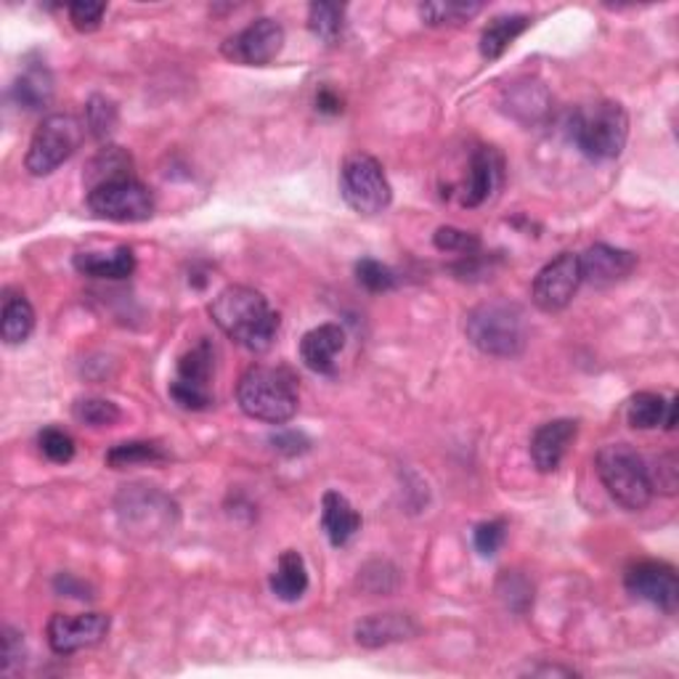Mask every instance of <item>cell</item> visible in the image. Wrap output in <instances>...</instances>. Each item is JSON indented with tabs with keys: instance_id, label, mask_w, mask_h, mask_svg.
I'll list each match as a JSON object with an SVG mask.
<instances>
[{
	"instance_id": "cell-1",
	"label": "cell",
	"mask_w": 679,
	"mask_h": 679,
	"mask_svg": "<svg viewBox=\"0 0 679 679\" xmlns=\"http://www.w3.org/2000/svg\"><path fill=\"white\" fill-rule=\"evenodd\" d=\"M210 316L220 332L245 351L264 353L277 340L279 313L253 287L228 285L226 290H220L213 298Z\"/></svg>"
},
{
	"instance_id": "cell-2",
	"label": "cell",
	"mask_w": 679,
	"mask_h": 679,
	"mask_svg": "<svg viewBox=\"0 0 679 679\" xmlns=\"http://www.w3.org/2000/svg\"><path fill=\"white\" fill-rule=\"evenodd\" d=\"M237 401L253 420L285 425L298 414V380L285 367L253 364L239 378Z\"/></svg>"
},
{
	"instance_id": "cell-3",
	"label": "cell",
	"mask_w": 679,
	"mask_h": 679,
	"mask_svg": "<svg viewBox=\"0 0 679 679\" xmlns=\"http://www.w3.org/2000/svg\"><path fill=\"white\" fill-rule=\"evenodd\" d=\"M465 335L481 353L496 356V359H513V356L526 351V313L521 306L507 300L481 302L467 313Z\"/></svg>"
},
{
	"instance_id": "cell-4",
	"label": "cell",
	"mask_w": 679,
	"mask_h": 679,
	"mask_svg": "<svg viewBox=\"0 0 679 679\" xmlns=\"http://www.w3.org/2000/svg\"><path fill=\"white\" fill-rule=\"evenodd\" d=\"M570 138L584 157L616 160L629 138V114L618 101H595L570 120Z\"/></svg>"
},
{
	"instance_id": "cell-5",
	"label": "cell",
	"mask_w": 679,
	"mask_h": 679,
	"mask_svg": "<svg viewBox=\"0 0 679 679\" xmlns=\"http://www.w3.org/2000/svg\"><path fill=\"white\" fill-rule=\"evenodd\" d=\"M597 475L605 491L621 504L624 510L640 513L654 500V483H650L648 465L629 443H608L595 456Z\"/></svg>"
},
{
	"instance_id": "cell-6",
	"label": "cell",
	"mask_w": 679,
	"mask_h": 679,
	"mask_svg": "<svg viewBox=\"0 0 679 679\" xmlns=\"http://www.w3.org/2000/svg\"><path fill=\"white\" fill-rule=\"evenodd\" d=\"M83 144V123L72 114H49L38 125L35 136L27 150L24 167L32 176H51L56 167H62Z\"/></svg>"
},
{
	"instance_id": "cell-7",
	"label": "cell",
	"mask_w": 679,
	"mask_h": 679,
	"mask_svg": "<svg viewBox=\"0 0 679 679\" xmlns=\"http://www.w3.org/2000/svg\"><path fill=\"white\" fill-rule=\"evenodd\" d=\"M340 194L346 205L359 215H380L393 199L382 165L364 152H356L342 163Z\"/></svg>"
},
{
	"instance_id": "cell-8",
	"label": "cell",
	"mask_w": 679,
	"mask_h": 679,
	"mask_svg": "<svg viewBox=\"0 0 679 679\" xmlns=\"http://www.w3.org/2000/svg\"><path fill=\"white\" fill-rule=\"evenodd\" d=\"M89 207L93 215L114 224H141L154 215V194L136 178L112 181L89 192Z\"/></svg>"
},
{
	"instance_id": "cell-9",
	"label": "cell",
	"mask_w": 679,
	"mask_h": 679,
	"mask_svg": "<svg viewBox=\"0 0 679 679\" xmlns=\"http://www.w3.org/2000/svg\"><path fill=\"white\" fill-rule=\"evenodd\" d=\"M215 372V351L210 342H199L178 361V374L171 382V399L186 412H205L213 407L210 380Z\"/></svg>"
},
{
	"instance_id": "cell-10",
	"label": "cell",
	"mask_w": 679,
	"mask_h": 679,
	"mask_svg": "<svg viewBox=\"0 0 679 679\" xmlns=\"http://www.w3.org/2000/svg\"><path fill=\"white\" fill-rule=\"evenodd\" d=\"M582 264L579 255L563 253L536 274L531 285V300L544 313H557L576 298L582 287Z\"/></svg>"
},
{
	"instance_id": "cell-11",
	"label": "cell",
	"mask_w": 679,
	"mask_h": 679,
	"mask_svg": "<svg viewBox=\"0 0 679 679\" xmlns=\"http://www.w3.org/2000/svg\"><path fill=\"white\" fill-rule=\"evenodd\" d=\"M285 49V27L277 19H255L250 27L232 35L224 43V56L234 64L266 66Z\"/></svg>"
},
{
	"instance_id": "cell-12",
	"label": "cell",
	"mask_w": 679,
	"mask_h": 679,
	"mask_svg": "<svg viewBox=\"0 0 679 679\" xmlns=\"http://www.w3.org/2000/svg\"><path fill=\"white\" fill-rule=\"evenodd\" d=\"M629 595H635L637 600H645L656 608H661L663 614H675L679 605V579L677 570L669 563L658 560H642L637 566H631L624 576Z\"/></svg>"
},
{
	"instance_id": "cell-13",
	"label": "cell",
	"mask_w": 679,
	"mask_h": 679,
	"mask_svg": "<svg viewBox=\"0 0 679 679\" xmlns=\"http://www.w3.org/2000/svg\"><path fill=\"white\" fill-rule=\"evenodd\" d=\"M112 618L106 614H53L49 621V645L53 654L72 656L83 648H93L110 635Z\"/></svg>"
},
{
	"instance_id": "cell-14",
	"label": "cell",
	"mask_w": 679,
	"mask_h": 679,
	"mask_svg": "<svg viewBox=\"0 0 679 679\" xmlns=\"http://www.w3.org/2000/svg\"><path fill=\"white\" fill-rule=\"evenodd\" d=\"M504 160L494 146H479L470 157V171L465 184H462V205L479 207L491 199V194L502 184Z\"/></svg>"
},
{
	"instance_id": "cell-15",
	"label": "cell",
	"mask_w": 679,
	"mask_h": 679,
	"mask_svg": "<svg viewBox=\"0 0 679 679\" xmlns=\"http://www.w3.org/2000/svg\"><path fill=\"white\" fill-rule=\"evenodd\" d=\"M579 264L584 281L595 287H610L635 271L637 255L610 245H591L587 253L579 255Z\"/></svg>"
},
{
	"instance_id": "cell-16",
	"label": "cell",
	"mask_w": 679,
	"mask_h": 679,
	"mask_svg": "<svg viewBox=\"0 0 679 679\" xmlns=\"http://www.w3.org/2000/svg\"><path fill=\"white\" fill-rule=\"evenodd\" d=\"M579 435V422L576 420H553L544 422L531 439V460L539 473H555L560 467L563 456L568 454V446Z\"/></svg>"
},
{
	"instance_id": "cell-17",
	"label": "cell",
	"mask_w": 679,
	"mask_h": 679,
	"mask_svg": "<svg viewBox=\"0 0 679 679\" xmlns=\"http://www.w3.org/2000/svg\"><path fill=\"white\" fill-rule=\"evenodd\" d=\"M342 348H346V329L340 325H321L302 335L300 359L316 374H335Z\"/></svg>"
},
{
	"instance_id": "cell-18",
	"label": "cell",
	"mask_w": 679,
	"mask_h": 679,
	"mask_svg": "<svg viewBox=\"0 0 679 679\" xmlns=\"http://www.w3.org/2000/svg\"><path fill=\"white\" fill-rule=\"evenodd\" d=\"M420 631L409 614H374L356 624V642L361 648H385V645L412 640Z\"/></svg>"
},
{
	"instance_id": "cell-19",
	"label": "cell",
	"mask_w": 679,
	"mask_h": 679,
	"mask_svg": "<svg viewBox=\"0 0 679 679\" xmlns=\"http://www.w3.org/2000/svg\"><path fill=\"white\" fill-rule=\"evenodd\" d=\"M321 528H325L332 547H346L359 534L361 515L356 513L353 504L340 491H327L321 496Z\"/></svg>"
},
{
	"instance_id": "cell-20",
	"label": "cell",
	"mask_w": 679,
	"mask_h": 679,
	"mask_svg": "<svg viewBox=\"0 0 679 679\" xmlns=\"http://www.w3.org/2000/svg\"><path fill=\"white\" fill-rule=\"evenodd\" d=\"M75 268L93 279H127L136 271V255L125 245L110 253H78Z\"/></svg>"
},
{
	"instance_id": "cell-21",
	"label": "cell",
	"mask_w": 679,
	"mask_h": 679,
	"mask_svg": "<svg viewBox=\"0 0 679 679\" xmlns=\"http://www.w3.org/2000/svg\"><path fill=\"white\" fill-rule=\"evenodd\" d=\"M11 99L27 112H38L43 110V106H49L53 99V78L49 66L43 64L24 66L22 75H19L17 83H13Z\"/></svg>"
},
{
	"instance_id": "cell-22",
	"label": "cell",
	"mask_w": 679,
	"mask_h": 679,
	"mask_svg": "<svg viewBox=\"0 0 679 679\" xmlns=\"http://www.w3.org/2000/svg\"><path fill=\"white\" fill-rule=\"evenodd\" d=\"M271 591L285 603H298L308 589V568L300 553L295 549H285L279 555L277 568L271 574Z\"/></svg>"
},
{
	"instance_id": "cell-23",
	"label": "cell",
	"mask_w": 679,
	"mask_h": 679,
	"mask_svg": "<svg viewBox=\"0 0 679 679\" xmlns=\"http://www.w3.org/2000/svg\"><path fill=\"white\" fill-rule=\"evenodd\" d=\"M528 27H531V17H526V13H507V17L491 19L481 35L483 59H488V62L500 59L502 53L528 30Z\"/></svg>"
},
{
	"instance_id": "cell-24",
	"label": "cell",
	"mask_w": 679,
	"mask_h": 679,
	"mask_svg": "<svg viewBox=\"0 0 679 679\" xmlns=\"http://www.w3.org/2000/svg\"><path fill=\"white\" fill-rule=\"evenodd\" d=\"M35 329V308L24 295H6L0 313V338L6 346H22Z\"/></svg>"
},
{
	"instance_id": "cell-25",
	"label": "cell",
	"mask_w": 679,
	"mask_h": 679,
	"mask_svg": "<svg viewBox=\"0 0 679 679\" xmlns=\"http://www.w3.org/2000/svg\"><path fill=\"white\" fill-rule=\"evenodd\" d=\"M133 160L131 154L120 146H104L96 157L91 160L89 173H85V184H89V192L96 189L101 184H112V181H123L133 178L131 176Z\"/></svg>"
},
{
	"instance_id": "cell-26",
	"label": "cell",
	"mask_w": 679,
	"mask_h": 679,
	"mask_svg": "<svg viewBox=\"0 0 679 679\" xmlns=\"http://www.w3.org/2000/svg\"><path fill=\"white\" fill-rule=\"evenodd\" d=\"M165 460L167 452L154 441H125L106 452V465L114 470L133 467V465H157V462Z\"/></svg>"
},
{
	"instance_id": "cell-27",
	"label": "cell",
	"mask_w": 679,
	"mask_h": 679,
	"mask_svg": "<svg viewBox=\"0 0 679 679\" xmlns=\"http://www.w3.org/2000/svg\"><path fill=\"white\" fill-rule=\"evenodd\" d=\"M667 407L669 401L663 399L661 393L642 390V393L631 395L629 399L627 422L637 430H654L658 425H663V420H667Z\"/></svg>"
},
{
	"instance_id": "cell-28",
	"label": "cell",
	"mask_w": 679,
	"mask_h": 679,
	"mask_svg": "<svg viewBox=\"0 0 679 679\" xmlns=\"http://www.w3.org/2000/svg\"><path fill=\"white\" fill-rule=\"evenodd\" d=\"M308 27L321 43H338L346 27V6L340 3H313L308 9Z\"/></svg>"
},
{
	"instance_id": "cell-29",
	"label": "cell",
	"mask_w": 679,
	"mask_h": 679,
	"mask_svg": "<svg viewBox=\"0 0 679 679\" xmlns=\"http://www.w3.org/2000/svg\"><path fill=\"white\" fill-rule=\"evenodd\" d=\"M72 414H75L80 425L89 428H112L123 420V412H120L117 403L106 399H80L75 407H72Z\"/></svg>"
},
{
	"instance_id": "cell-30",
	"label": "cell",
	"mask_w": 679,
	"mask_h": 679,
	"mask_svg": "<svg viewBox=\"0 0 679 679\" xmlns=\"http://www.w3.org/2000/svg\"><path fill=\"white\" fill-rule=\"evenodd\" d=\"M481 3H422L420 17L425 19L430 27H443V24H462L467 19H473L475 13H481Z\"/></svg>"
},
{
	"instance_id": "cell-31",
	"label": "cell",
	"mask_w": 679,
	"mask_h": 679,
	"mask_svg": "<svg viewBox=\"0 0 679 679\" xmlns=\"http://www.w3.org/2000/svg\"><path fill=\"white\" fill-rule=\"evenodd\" d=\"M85 127L93 133V138H110L117 127V106L106 96H93L85 106Z\"/></svg>"
},
{
	"instance_id": "cell-32",
	"label": "cell",
	"mask_w": 679,
	"mask_h": 679,
	"mask_svg": "<svg viewBox=\"0 0 679 679\" xmlns=\"http://www.w3.org/2000/svg\"><path fill=\"white\" fill-rule=\"evenodd\" d=\"M38 446H40V452H43L45 460L56 462V465H66V462L75 456V439L59 428L40 430Z\"/></svg>"
},
{
	"instance_id": "cell-33",
	"label": "cell",
	"mask_w": 679,
	"mask_h": 679,
	"mask_svg": "<svg viewBox=\"0 0 679 679\" xmlns=\"http://www.w3.org/2000/svg\"><path fill=\"white\" fill-rule=\"evenodd\" d=\"M435 247H439L441 253H454V255H479L481 250V239L475 237L473 232H462V228L454 226H441L439 232H435Z\"/></svg>"
},
{
	"instance_id": "cell-34",
	"label": "cell",
	"mask_w": 679,
	"mask_h": 679,
	"mask_svg": "<svg viewBox=\"0 0 679 679\" xmlns=\"http://www.w3.org/2000/svg\"><path fill=\"white\" fill-rule=\"evenodd\" d=\"M356 279L361 287H367L369 292H388L395 287V274L388 266H382L380 260L364 258L356 264Z\"/></svg>"
},
{
	"instance_id": "cell-35",
	"label": "cell",
	"mask_w": 679,
	"mask_h": 679,
	"mask_svg": "<svg viewBox=\"0 0 679 679\" xmlns=\"http://www.w3.org/2000/svg\"><path fill=\"white\" fill-rule=\"evenodd\" d=\"M504 539H507V523L504 521H486L475 526L473 544L483 557H494L502 549Z\"/></svg>"
},
{
	"instance_id": "cell-36",
	"label": "cell",
	"mask_w": 679,
	"mask_h": 679,
	"mask_svg": "<svg viewBox=\"0 0 679 679\" xmlns=\"http://www.w3.org/2000/svg\"><path fill=\"white\" fill-rule=\"evenodd\" d=\"M106 13V3H91V0H78L70 6V22L80 32H93L101 27V19Z\"/></svg>"
},
{
	"instance_id": "cell-37",
	"label": "cell",
	"mask_w": 679,
	"mask_h": 679,
	"mask_svg": "<svg viewBox=\"0 0 679 679\" xmlns=\"http://www.w3.org/2000/svg\"><path fill=\"white\" fill-rule=\"evenodd\" d=\"M650 483H654V491H663V494H675L677 483H679V467H677V456L675 454H663L658 456V470H650Z\"/></svg>"
},
{
	"instance_id": "cell-38",
	"label": "cell",
	"mask_w": 679,
	"mask_h": 679,
	"mask_svg": "<svg viewBox=\"0 0 679 679\" xmlns=\"http://www.w3.org/2000/svg\"><path fill=\"white\" fill-rule=\"evenodd\" d=\"M374 579V584H369V591H374V595H385V591L395 589V584H399V574H395V568L390 566V563H369V566L361 570V579L359 582H369Z\"/></svg>"
},
{
	"instance_id": "cell-39",
	"label": "cell",
	"mask_w": 679,
	"mask_h": 679,
	"mask_svg": "<svg viewBox=\"0 0 679 679\" xmlns=\"http://www.w3.org/2000/svg\"><path fill=\"white\" fill-rule=\"evenodd\" d=\"M0 656H3V658H0V669H3V675H11L13 667H17V663H22L24 640L17 629H11V627L3 629V654H0Z\"/></svg>"
},
{
	"instance_id": "cell-40",
	"label": "cell",
	"mask_w": 679,
	"mask_h": 679,
	"mask_svg": "<svg viewBox=\"0 0 679 679\" xmlns=\"http://www.w3.org/2000/svg\"><path fill=\"white\" fill-rule=\"evenodd\" d=\"M271 443H274V449H279V452H285V454H300L308 449V441L302 439L300 433H279V435H274Z\"/></svg>"
},
{
	"instance_id": "cell-41",
	"label": "cell",
	"mask_w": 679,
	"mask_h": 679,
	"mask_svg": "<svg viewBox=\"0 0 679 679\" xmlns=\"http://www.w3.org/2000/svg\"><path fill=\"white\" fill-rule=\"evenodd\" d=\"M316 106H319V112H329V114H338L342 110V101L335 96L332 91H321L319 96H316Z\"/></svg>"
},
{
	"instance_id": "cell-42",
	"label": "cell",
	"mask_w": 679,
	"mask_h": 679,
	"mask_svg": "<svg viewBox=\"0 0 679 679\" xmlns=\"http://www.w3.org/2000/svg\"><path fill=\"white\" fill-rule=\"evenodd\" d=\"M675 425H677V399H669L667 420H663V428H667V430H675Z\"/></svg>"
}]
</instances>
